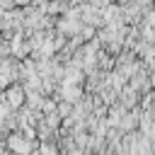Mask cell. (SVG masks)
Wrapping results in <instances>:
<instances>
[{
  "mask_svg": "<svg viewBox=\"0 0 155 155\" xmlns=\"http://www.w3.org/2000/svg\"><path fill=\"white\" fill-rule=\"evenodd\" d=\"M114 0H90V5H94L97 10H104V7H109Z\"/></svg>",
  "mask_w": 155,
  "mask_h": 155,
  "instance_id": "6da1fadb",
  "label": "cell"
},
{
  "mask_svg": "<svg viewBox=\"0 0 155 155\" xmlns=\"http://www.w3.org/2000/svg\"><path fill=\"white\" fill-rule=\"evenodd\" d=\"M10 102H12V104H17V102H22V92H17V90H12V92H10Z\"/></svg>",
  "mask_w": 155,
  "mask_h": 155,
  "instance_id": "7a4b0ae2",
  "label": "cell"
},
{
  "mask_svg": "<svg viewBox=\"0 0 155 155\" xmlns=\"http://www.w3.org/2000/svg\"><path fill=\"white\" fill-rule=\"evenodd\" d=\"M31 0H15V7H27Z\"/></svg>",
  "mask_w": 155,
  "mask_h": 155,
  "instance_id": "3957f363",
  "label": "cell"
}]
</instances>
